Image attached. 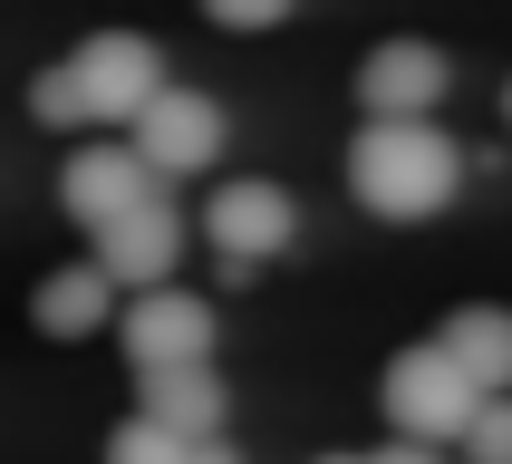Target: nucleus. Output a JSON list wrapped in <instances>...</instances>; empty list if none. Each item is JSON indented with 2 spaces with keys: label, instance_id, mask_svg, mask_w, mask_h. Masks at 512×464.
Here are the masks:
<instances>
[{
  "label": "nucleus",
  "instance_id": "39448f33",
  "mask_svg": "<svg viewBox=\"0 0 512 464\" xmlns=\"http://www.w3.org/2000/svg\"><path fill=\"white\" fill-rule=\"evenodd\" d=\"M136 155L155 165V184H194L203 165H223V107L203 87H155V107L126 126Z\"/></svg>",
  "mask_w": 512,
  "mask_h": 464
},
{
  "label": "nucleus",
  "instance_id": "f3484780",
  "mask_svg": "<svg viewBox=\"0 0 512 464\" xmlns=\"http://www.w3.org/2000/svg\"><path fill=\"white\" fill-rule=\"evenodd\" d=\"M319 464H368V455H319Z\"/></svg>",
  "mask_w": 512,
  "mask_h": 464
},
{
  "label": "nucleus",
  "instance_id": "6e6552de",
  "mask_svg": "<svg viewBox=\"0 0 512 464\" xmlns=\"http://www.w3.org/2000/svg\"><path fill=\"white\" fill-rule=\"evenodd\" d=\"M97 261H107V281H116V290H155V281H174V261H184V213H174L165 194H145L136 213L97 223Z\"/></svg>",
  "mask_w": 512,
  "mask_h": 464
},
{
  "label": "nucleus",
  "instance_id": "dca6fc26",
  "mask_svg": "<svg viewBox=\"0 0 512 464\" xmlns=\"http://www.w3.org/2000/svg\"><path fill=\"white\" fill-rule=\"evenodd\" d=\"M368 464H445V445H416V435H397L387 455H368Z\"/></svg>",
  "mask_w": 512,
  "mask_h": 464
},
{
  "label": "nucleus",
  "instance_id": "9b49d317",
  "mask_svg": "<svg viewBox=\"0 0 512 464\" xmlns=\"http://www.w3.org/2000/svg\"><path fill=\"white\" fill-rule=\"evenodd\" d=\"M136 397L174 435H223V377H213V358H194V368H145Z\"/></svg>",
  "mask_w": 512,
  "mask_h": 464
},
{
  "label": "nucleus",
  "instance_id": "f8f14e48",
  "mask_svg": "<svg viewBox=\"0 0 512 464\" xmlns=\"http://www.w3.org/2000/svg\"><path fill=\"white\" fill-rule=\"evenodd\" d=\"M445 348H455L484 397H512V310H455L445 319Z\"/></svg>",
  "mask_w": 512,
  "mask_h": 464
},
{
  "label": "nucleus",
  "instance_id": "a211bd4d",
  "mask_svg": "<svg viewBox=\"0 0 512 464\" xmlns=\"http://www.w3.org/2000/svg\"><path fill=\"white\" fill-rule=\"evenodd\" d=\"M503 126H512V78H503Z\"/></svg>",
  "mask_w": 512,
  "mask_h": 464
},
{
  "label": "nucleus",
  "instance_id": "4468645a",
  "mask_svg": "<svg viewBox=\"0 0 512 464\" xmlns=\"http://www.w3.org/2000/svg\"><path fill=\"white\" fill-rule=\"evenodd\" d=\"M464 445H474V464H503L512 455V397H484V416H474Z\"/></svg>",
  "mask_w": 512,
  "mask_h": 464
},
{
  "label": "nucleus",
  "instance_id": "9d476101",
  "mask_svg": "<svg viewBox=\"0 0 512 464\" xmlns=\"http://www.w3.org/2000/svg\"><path fill=\"white\" fill-rule=\"evenodd\" d=\"M29 319H39L49 339H87V329H107V319H116L107 261L87 252V261H68V271H49V281H39V300H29Z\"/></svg>",
  "mask_w": 512,
  "mask_h": 464
},
{
  "label": "nucleus",
  "instance_id": "0eeeda50",
  "mask_svg": "<svg viewBox=\"0 0 512 464\" xmlns=\"http://www.w3.org/2000/svg\"><path fill=\"white\" fill-rule=\"evenodd\" d=\"M145 194H165V184H155V165L136 155V136H97V145H78V155L58 165V203H68L87 232L116 223V213H136Z\"/></svg>",
  "mask_w": 512,
  "mask_h": 464
},
{
  "label": "nucleus",
  "instance_id": "2eb2a0df",
  "mask_svg": "<svg viewBox=\"0 0 512 464\" xmlns=\"http://www.w3.org/2000/svg\"><path fill=\"white\" fill-rule=\"evenodd\" d=\"M203 10H213L223 29H281L290 10H300V0H203Z\"/></svg>",
  "mask_w": 512,
  "mask_h": 464
},
{
  "label": "nucleus",
  "instance_id": "7ed1b4c3",
  "mask_svg": "<svg viewBox=\"0 0 512 464\" xmlns=\"http://www.w3.org/2000/svg\"><path fill=\"white\" fill-rule=\"evenodd\" d=\"M290 232H300V203H290L271 174H232V184H213V194H203V242L223 252L232 281H242V271H261L271 252H290Z\"/></svg>",
  "mask_w": 512,
  "mask_h": 464
},
{
  "label": "nucleus",
  "instance_id": "f03ea898",
  "mask_svg": "<svg viewBox=\"0 0 512 464\" xmlns=\"http://www.w3.org/2000/svg\"><path fill=\"white\" fill-rule=\"evenodd\" d=\"M377 406H387V426L416 435V445H464V435H474V416H484V387H474V368H464L445 339H416V348H397V358H387Z\"/></svg>",
  "mask_w": 512,
  "mask_h": 464
},
{
  "label": "nucleus",
  "instance_id": "6ab92c4d",
  "mask_svg": "<svg viewBox=\"0 0 512 464\" xmlns=\"http://www.w3.org/2000/svg\"><path fill=\"white\" fill-rule=\"evenodd\" d=\"M503 464H512V455H503Z\"/></svg>",
  "mask_w": 512,
  "mask_h": 464
},
{
  "label": "nucleus",
  "instance_id": "1a4fd4ad",
  "mask_svg": "<svg viewBox=\"0 0 512 464\" xmlns=\"http://www.w3.org/2000/svg\"><path fill=\"white\" fill-rule=\"evenodd\" d=\"M445 87H455L445 49H426V39H387V49H368V68H358V107H368V116H435Z\"/></svg>",
  "mask_w": 512,
  "mask_h": 464
},
{
  "label": "nucleus",
  "instance_id": "ddd939ff",
  "mask_svg": "<svg viewBox=\"0 0 512 464\" xmlns=\"http://www.w3.org/2000/svg\"><path fill=\"white\" fill-rule=\"evenodd\" d=\"M203 455V435H174V426H155V416H126V426L107 435V464H194Z\"/></svg>",
  "mask_w": 512,
  "mask_h": 464
},
{
  "label": "nucleus",
  "instance_id": "20e7f679",
  "mask_svg": "<svg viewBox=\"0 0 512 464\" xmlns=\"http://www.w3.org/2000/svg\"><path fill=\"white\" fill-rule=\"evenodd\" d=\"M68 78H78L87 126H136V116L155 107V87H165V58H155V39H136V29H97V39L68 58Z\"/></svg>",
  "mask_w": 512,
  "mask_h": 464
},
{
  "label": "nucleus",
  "instance_id": "423d86ee",
  "mask_svg": "<svg viewBox=\"0 0 512 464\" xmlns=\"http://www.w3.org/2000/svg\"><path fill=\"white\" fill-rule=\"evenodd\" d=\"M116 339H126L136 377L145 368H194V358H213V300L155 281V290H136V300L116 310Z\"/></svg>",
  "mask_w": 512,
  "mask_h": 464
},
{
  "label": "nucleus",
  "instance_id": "f257e3e1",
  "mask_svg": "<svg viewBox=\"0 0 512 464\" xmlns=\"http://www.w3.org/2000/svg\"><path fill=\"white\" fill-rule=\"evenodd\" d=\"M348 194L387 223H426L464 194V145L435 116H368L348 136Z\"/></svg>",
  "mask_w": 512,
  "mask_h": 464
}]
</instances>
